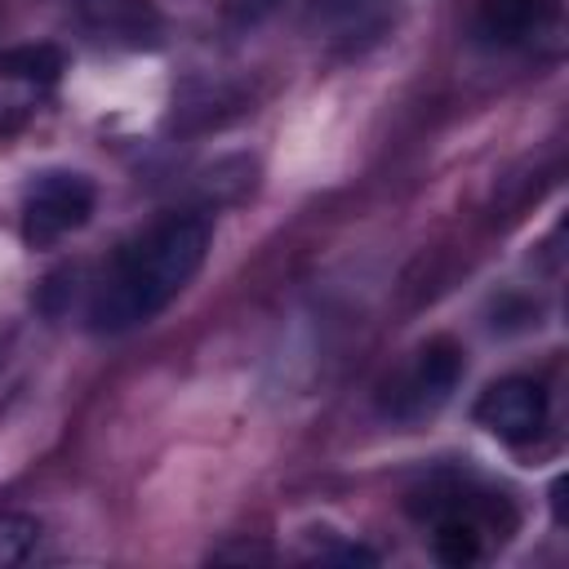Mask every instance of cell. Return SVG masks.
Segmentation results:
<instances>
[{
    "label": "cell",
    "instance_id": "obj_1",
    "mask_svg": "<svg viewBox=\"0 0 569 569\" xmlns=\"http://www.w3.org/2000/svg\"><path fill=\"white\" fill-rule=\"evenodd\" d=\"M213 240V222L204 209L164 213L142 236H133L89 298V329L93 333H129L156 320L204 267Z\"/></svg>",
    "mask_w": 569,
    "mask_h": 569
},
{
    "label": "cell",
    "instance_id": "obj_2",
    "mask_svg": "<svg viewBox=\"0 0 569 569\" xmlns=\"http://www.w3.org/2000/svg\"><path fill=\"white\" fill-rule=\"evenodd\" d=\"M413 516L431 520V551L440 565L467 569L485 556V547L516 529V511L507 498L485 493L467 480H431L409 502Z\"/></svg>",
    "mask_w": 569,
    "mask_h": 569
},
{
    "label": "cell",
    "instance_id": "obj_3",
    "mask_svg": "<svg viewBox=\"0 0 569 569\" xmlns=\"http://www.w3.org/2000/svg\"><path fill=\"white\" fill-rule=\"evenodd\" d=\"M462 373H467L462 347L453 338H445V333L440 338H427L413 351V360L382 387V413L387 418H400V422H418V418L436 413L453 396V387L462 382Z\"/></svg>",
    "mask_w": 569,
    "mask_h": 569
},
{
    "label": "cell",
    "instance_id": "obj_4",
    "mask_svg": "<svg viewBox=\"0 0 569 569\" xmlns=\"http://www.w3.org/2000/svg\"><path fill=\"white\" fill-rule=\"evenodd\" d=\"M98 191L84 173L76 169H49L40 173L27 196H22V240L31 249H53L58 240H67L71 231H80L93 218Z\"/></svg>",
    "mask_w": 569,
    "mask_h": 569
},
{
    "label": "cell",
    "instance_id": "obj_5",
    "mask_svg": "<svg viewBox=\"0 0 569 569\" xmlns=\"http://www.w3.org/2000/svg\"><path fill=\"white\" fill-rule=\"evenodd\" d=\"M547 413H551L547 387L538 378H525V373H511V378L489 382L480 391L476 409H471L476 427H485L502 445H529L533 436H542Z\"/></svg>",
    "mask_w": 569,
    "mask_h": 569
},
{
    "label": "cell",
    "instance_id": "obj_6",
    "mask_svg": "<svg viewBox=\"0 0 569 569\" xmlns=\"http://www.w3.org/2000/svg\"><path fill=\"white\" fill-rule=\"evenodd\" d=\"M560 22V0H480L476 40L489 49H516Z\"/></svg>",
    "mask_w": 569,
    "mask_h": 569
},
{
    "label": "cell",
    "instance_id": "obj_7",
    "mask_svg": "<svg viewBox=\"0 0 569 569\" xmlns=\"http://www.w3.org/2000/svg\"><path fill=\"white\" fill-rule=\"evenodd\" d=\"M80 13L93 36L129 44V49L156 44L160 36V13L151 0H80Z\"/></svg>",
    "mask_w": 569,
    "mask_h": 569
},
{
    "label": "cell",
    "instance_id": "obj_8",
    "mask_svg": "<svg viewBox=\"0 0 569 569\" xmlns=\"http://www.w3.org/2000/svg\"><path fill=\"white\" fill-rule=\"evenodd\" d=\"M0 71L13 76V80H22V84L49 89V84L62 80L67 53H62L58 44H44V40H40V44H13V49L0 53Z\"/></svg>",
    "mask_w": 569,
    "mask_h": 569
},
{
    "label": "cell",
    "instance_id": "obj_9",
    "mask_svg": "<svg viewBox=\"0 0 569 569\" xmlns=\"http://www.w3.org/2000/svg\"><path fill=\"white\" fill-rule=\"evenodd\" d=\"M40 542V520L22 511H0V569L22 565Z\"/></svg>",
    "mask_w": 569,
    "mask_h": 569
},
{
    "label": "cell",
    "instance_id": "obj_10",
    "mask_svg": "<svg viewBox=\"0 0 569 569\" xmlns=\"http://www.w3.org/2000/svg\"><path fill=\"white\" fill-rule=\"evenodd\" d=\"M271 551L267 547H222V551H213V560H267Z\"/></svg>",
    "mask_w": 569,
    "mask_h": 569
}]
</instances>
